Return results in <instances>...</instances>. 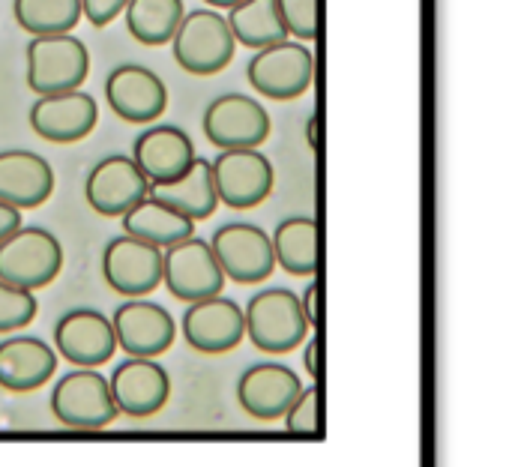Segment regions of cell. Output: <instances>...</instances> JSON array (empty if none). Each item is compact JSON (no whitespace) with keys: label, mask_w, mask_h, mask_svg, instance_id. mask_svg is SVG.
I'll return each mask as SVG.
<instances>
[{"label":"cell","mask_w":512,"mask_h":467,"mask_svg":"<svg viewBox=\"0 0 512 467\" xmlns=\"http://www.w3.org/2000/svg\"><path fill=\"white\" fill-rule=\"evenodd\" d=\"M243 327L252 345L264 354H291L309 339V321L300 297L288 288L258 291L243 309Z\"/></svg>","instance_id":"6da1fadb"},{"label":"cell","mask_w":512,"mask_h":467,"mask_svg":"<svg viewBox=\"0 0 512 467\" xmlns=\"http://www.w3.org/2000/svg\"><path fill=\"white\" fill-rule=\"evenodd\" d=\"M237 42L219 9L186 12L171 36V54L189 75H216L234 60Z\"/></svg>","instance_id":"7a4b0ae2"},{"label":"cell","mask_w":512,"mask_h":467,"mask_svg":"<svg viewBox=\"0 0 512 467\" xmlns=\"http://www.w3.org/2000/svg\"><path fill=\"white\" fill-rule=\"evenodd\" d=\"M249 87L273 102L300 99L315 81V57L300 39H282L252 54L246 66Z\"/></svg>","instance_id":"3957f363"},{"label":"cell","mask_w":512,"mask_h":467,"mask_svg":"<svg viewBox=\"0 0 512 467\" xmlns=\"http://www.w3.org/2000/svg\"><path fill=\"white\" fill-rule=\"evenodd\" d=\"M90 75V51L72 33L33 36L27 45V87L36 96L78 90Z\"/></svg>","instance_id":"277c9868"},{"label":"cell","mask_w":512,"mask_h":467,"mask_svg":"<svg viewBox=\"0 0 512 467\" xmlns=\"http://www.w3.org/2000/svg\"><path fill=\"white\" fill-rule=\"evenodd\" d=\"M63 270V246L45 228H15L9 237L0 240V279L24 288L39 291L51 285Z\"/></svg>","instance_id":"5b68a950"},{"label":"cell","mask_w":512,"mask_h":467,"mask_svg":"<svg viewBox=\"0 0 512 467\" xmlns=\"http://www.w3.org/2000/svg\"><path fill=\"white\" fill-rule=\"evenodd\" d=\"M213 183L219 204L231 210H252L264 204L276 186L273 162L258 147L243 150H219V156L210 162Z\"/></svg>","instance_id":"8992f818"},{"label":"cell","mask_w":512,"mask_h":467,"mask_svg":"<svg viewBox=\"0 0 512 467\" xmlns=\"http://www.w3.org/2000/svg\"><path fill=\"white\" fill-rule=\"evenodd\" d=\"M210 249H213L225 279H231L237 285H261L276 270L270 234L258 225H249V222L222 225L213 234Z\"/></svg>","instance_id":"52a82bcc"},{"label":"cell","mask_w":512,"mask_h":467,"mask_svg":"<svg viewBox=\"0 0 512 467\" xmlns=\"http://www.w3.org/2000/svg\"><path fill=\"white\" fill-rule=\"evenodd\" d=\"M162 282L168 291L183 303H198L207 297L222 294L225 273L210 249L207 240H198L195 234L162 249Z\"/></svg>","instance_id":"ba28073f"},{"label":"cell","mask_w":512,"mask_h":467,"mask_svg":"<svg viewBox=\"0 0 512 467\" xmlns=\"http://www.w3.org/2000/svg\"><path fill=\"white\" fill-rule=\"evenodd\" d=\"M51 414L69 429H105L117 417L111 387L96 369H75L63 375L51 393Z\"/></svg>","instance_id":"9c48e42d"},{"label":"cell","mask_w":512,"mask_h":467,"mask_svg":"<svg viewBox=\"0 0 512 467\" xmlns=\"http://www.w3.org/2000/svg\"><path fill=\"white\" fill-rule=\"evenodd\" d=\"M204 135L219 150H243V147H261L270 138V114L267 108L246 96V93H225L216 96L204 111Z\"/></svg>","instance_id":"30bf717a"},{"label":"cell","mask_w":512,"mask_h":467,"mask_svg":"<svg viewBox=\"0 0 512 467\" xmlns=\"http://www.w3.org/2000/svg\"><path fill=\"white\" fill-rule=\"evenodd\" d=\"M102 276L120 297H147L162 285V249L138 237H114L102 252Z\"/></svg>","instance_id":"8fae6325"},{"label":"cell","mask_w":512,"mask_h":467,"mask_svg":"<svg viewBox=\"0 0 512 467\" xmlns=\"http://www.w3.org/2000/svg\"><path fill=\"white\" fill-rule=\"evenodd\" d=\"M30 129L51 144H75L87 138L96 129L99 105L90 93L63 90V93H45L30 105Z\"/></svg>","instance_id":"7c38bea8"},{"label":"cell","mask_w":512,"mask_h":467,"mask_svg":"<svg viewBox=\"0 0 512 467\" xmlns=\"http://www.w3.org/2000/svg\"><path fill=\"white\" fill-rule=\"evenodd\" d=\"M105 102L126 123H156L168 108V87L153 69L123 63L105 78Z\"/></svg>","instance_id":"4fadbf2b"},{"label":"cell","mask_w":512,"mask_h":467,"mask_svg":"<svg viewBox=\"0 0 512 467\" xmlns=\"http://www.w3.org/2000/svg\"><path fill=\"white\" fill-rule=\"evenodd\" d=\"M108 387L117 414L135 420L159 414L171 396V378L162 369V363H156L153 357H126V363H120L111 372Z\"/></svg>","instance_id":"5bb4252c"},{"label":"cell","mask_w":512,"mask_h":467,"mask_svg":"<svg viewBox=\"0 0 512 467\" xmlns=\"http://www.w3.org/2000/svg\"><path fill=\"white\" fill-rule=\"evenodd\" d=\"M111 327H114V339L126 351V357H153L156 360L177 339V324L168 315V309H162L159 303L144 300V297H132L123 306H117Z\"/></svg>","instance_id":"9a60e30c"},{"label":"cell","mask_w":512,"mask_h":467,"mask_svg":"<svg viewBox=\"0 0 512 467\" xmlns=\"http://www.w3.org/2000/svg\"><path fill=\"white\" fill-rule=\"evenodd\" d=\"M147 195H150L147 177L138 171L132 156H123V153H114V156H105L102 162H96L84 180L87 204L105 219L123 216L129 207H135Z\"/></svg>","instance_id":"2e32d148"},{"label":"cell","mask_w":512,"mask_h":467,"mask_svg":"<svg viewBox=\"0 0 512 467\" xmlns=\"http://www.w3.org/2000/svg\"><path fill=\"white\" fill-rule=\"evenodd\" d=\"M180 330H183V339L198 354H210V357L228 354L246 339L243 309L222 294L189 303V309L180 321Z\"/></svg>","instance_id":"e0dca14e"},{"label":"cell","mask_w":512,"mask_h":467,"mask_svg":"<svg viewBox=\"0 0 512 467\" xmlns=\"http://www.w3.org/2000/svg\"><path fill=\"white\" fill-rule=\"evenodd\" d=\"M54 348L66 363L78 369H96L114 357L117 339L111 321L102 312L72 309L54 324Z\"/></svg>","instance_id":"ac0fdd59"},{"label":"cell","mask_w":512,"mask_h":467,"mask_svg":"<svg viewBox=\"0 0 512 467\" xmlns=\"http://www.w3.org/2000/svg\"><path fill=\"white\" fill-rule=\"evenodd\" d=\"M195 159L192 138L171 123H153L132 144V162L147 177L150 189L177 180Z\"/></svg>","instance_id":"d6986e66"},{"label":"cell","mask_w":512,"mask_h":467,"mask_svg":"<svg viewBox=\"0 0 512 467\" xmlns=\"http://www.w3.org/2000/svg\"><path fill=\"white\" fill-rule=\"evenodd\" d=\"M303 393V384L294 369L282 363H258L243 372L237 384V402L240 408L264 423H273L285 417L291 402Z\"/></svg>","instance_id":"ffe728a7"},{"label":"cell","mask_w":512,"mask_h":467,"mask_svg":"<svg viewBox=\"0 0 512 467\" xmlns=\"http://www.w3.org/2000/svg\"><path fill=\"white\" fill-rule=\"evenodd\" d=\"M54 195V171L33 150L0 153V201L15 210H36Z\"/></svg>","instance_id":"44dd1931"},{"label":"cell","mask_w":512,"mask_h":467,"mask_svg":"<svg viewBox=\"0 0 512 467\" xmlns=\"http://www.w3.org/2000/svg\"><path fill=\"white\" fill-rule=\"evenodd\" d=\"M57 372V351L36 336H15L0 342V387L9 393H30L45 387Z\"/></svg>","instance_id":"7402d4cb"},{"label":"cell","mask_w":512,"mask_h":467,"mask_svg":"<svg viewBox=\"0 0 512 467\" xmlns=\"http://www.w3.org/2000/svg\"><path fill=\"white\" fill-rule=\"evenodd\" d=\"M120 222H123V234L138 237L144 243H153L159 249H168V246H174V243H180V240L195 234V222L186 219L171 204L159 201L156 195L141 198L135 207H129L120 216Z\"/></svg>","instance_id":"603a6c76"},{"label":"cell","mask_w":512,"mask_h":467,"mask_svg":"<svg viewBox=\"0 0 512 467\" xmlns=\"http://www.w3.org/2000/svg\"><path fill=\"white\" fill-rule=\"evenodd\" d=\"M150 195H156L159 201L171 204L174 210H180L186 219L192 222H204L216 213L219 207V195H216V183H213V168L204 156H195L192 165L171 183L150 189Z\"/></svg>","instance_id":"cb8c5ba5"},{"label":"cell","mask_w":512,"mask_h":467,"mask_svg":"<svg viewBox=\"0 0 512 467\" xmlns=\"http://www.w3.org/2000/svg\"><path fill=\"white\" fill-rule=\"evenodd\" d=\"M276 267H282L291 276H315L318 273V246H321V228L312 216H291L282 219L270 237Z\"/></svg>","instance_id":"d4e9b609"},{"label":"cell","mask_w":512,"mask_h":467,"mask_svg":"<svg viewBox=\"0 0 512 467\" xmlns=\"http://www.w3.org/2000/svg\"><path fill=\"white\" fill-rule=\"evenodd\" d=\"M225 21L231 27L234 42L246 45L252 51L288 39L285 24L276 9V0H240L228 9Z\"/></svg>","instance_id":"484cf974"},{"label":"cell","mask_w":512,"mask_h":467,"mask_svg":"<svg viewBox=\"0 0 512 467\" xmlns=\"http://www.w3.org/2000/svg\"><path fill=\"white\" fill-rule=\"evenodd\" d=\"M183 0H129L123 9L126 30L141 45H168L183 21Z\"/></svg>","instance_id":"4316f807"},{"label":"cell","mask_w":512,"mask_h":467,"mask_svg":"<svg viewBox=\"0 0 512 467\" xmlns=\"http://www.w3.org/2000/svg\"><path fill=\"white\" fill-rule=\"evenodd\" d=\"M15 21L30 36L72 33L81 21V0H15Z\"/></svg>","instance_id":"83f0119b"},{"label":"cell","mask_w":512,"mask_h":467,"mask_svg":"<svg viewBox=\"0 0 512 467\" xmlns=\"http://www.w3.org/2000/svg\"><path fill=\"white\" fill-rule=\"evenodd\" d=\"M285 33L300 42H312L321 24V0H276Z\"/></svg>","instance_id":"f1b7e54d"},{"label":"cell","mask_w":512,"mask_h":467,"mask_svg":"<svg viewBox=\"0 0 512 467\" xmlns=\"http://www.w3.org/2000/svg\"><path fill=\"white\" fill-rule=\"evenodd\" d=\"M36 312H39V303L33 291L15 288L0 279V333L27 327L36 318Z\"/></svg>","instance_id":"f546056e"},{"label":"cell","mask_w":512,"mask_h":467,"mask_svg":"<svg viewBox=\"0 0 512 467\" xmlns=\"http://www.w3.org/2000/svg\"><path fill=\"white\" fill-rule=\"evenodd\" d=\"M318 411H321V393H318V387H309L285 411V429L291 435H309V438H315L321 432V414Z\"/></svg>","instance_id":"4dcf8cb0"},{"label":"cell","mask_w":512,"mask_h":467,"mask_svg":"<svg viewBox=\"0 0 512 467\" xmlns=\"http://www.w3.org/2000/svg\"><path fill=\"white\" fill-rule=\"evenodd\" d=\"M129 0H81V18L93 27H108L117 15H123Z\"/></svg>","instance_id":"1f68e13d"},{"label":"cell","mask_w":512,"mask_h":467,"mask_svg":"<svg viewBox=\"0 0 512 467\" xmlns=\"http://www.w3.org/2000/svg\"><path fill=\"white\" fill-rule=\"evenodd\" d=\"M318 297H321V285H318V282H312V285L306 288L303 300H300V306H303V315H306V321H309V327H312V330H318V327H321Z\"/></svg>","instance_id":"d6a6232c"},{"label":"cell","mask_w":512,"mask_h":467,"mask_svg":"<svg viewBox=\"0 0 512 467\" xmlns=\"http://www.w3.org/2000/svg\"><path fill=\"white\" fill-rule=\"evenodd\" d=\"M15 228H21V210H15V207L0 201V240L9 237Z\"/></svg>","instance_id":"836d02e7"},{"label":"cell","mask_w":512,"mask_h":467,"mask_svg":"<svg viewBox=\"0 0 512 467\" xmlns=\"http://www.w3.org/2000/svg\"><path fill=\"white\" fill-rule=\"evenodd\" d=\"M306 372L309 378L318 384L321 381V366H318V339H309V348H306Z\"/></svg>","instance_id":"e575fe53"},{"label":"cell","mask_w":512,"mask_h":467,"mask_svg":"<svg viewBox=\"0 0 512 467\" xmlns=\"http://www.w3.org/2000/svg\"><path fill=\"white\" fill-rule=\"evenodd\" d=\"M306 141H309V150H312V153H318V147H321V144H318V117H315V114L306 120Z\"/></svg>","instance_id":"d590c367"},{"label":"cell","mask_w":512,"mask_h":467,"mask_svg":"<svg viewBox=\"0 0 512 467\" xmlns=\"http://www.w3.org/2000/svg\"><path fill=\"white\" fill-rule=\"evenodd\" d=\"M204 3H207L210 9H225V12H228V9H231L234 3H240V0H204Z\"/></svg>","instance_id":"8d00e7d4"}]
</instances>
